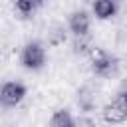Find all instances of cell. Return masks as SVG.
<instances>
[{
    "label": "cell",
    "instance_id": "obj_11",
    "mask_svg": "<svg viewBox=\"0 0 127 127\" xmlns=\"http://www.w3.org/2000/svg\"><path fill=\"white\" fill-rule=\"evenodd\" d=\"M89 50H91V44L87 42V36L85 38H75V42H73V52L75 54H89Z\"/></svg>",
    "mask_w": 127,
    "mask_h": 127
},
{
    "label": "cell",
    "instance_id": "obj_7",
    "mask_svg": "<svg viewBox=\"0 0 127 127\" xmlns=\"http://www.w3.org/2000/svg\"><path fill=\"white\" fill-rule=\"evenodd\" d=\"M117 8H119V6H117V2H113V0H97V2H93V6H91L95 18H99V20L113 18V16L117 14Z\"/></svg>",
    "mask_w": 127,
    "mask_h": 127
},
{
    "label": "cell",
    "instance_id": "obj_13",
    "mask_svg": "<svg viewBox=\"0 0 127 127\" xmlns=\"http://www.w3.org/2000/svg\"><path fill=\"white\" fill-rule=\"evenodd\" d=\"M121 95H123V99H125V105H127V89H123V91H119Z\"/></svg>",
    "mask_w": 127,
    "mask_h": 127
},
{
    "label": "cell",
    "instance_id": "obj_5",
    "mask_svg": "<svg viewBox=\"0 0 127 127\" xmlns=\"http://www.w3.org/2000/svg\"><path fill=\"white\" fill-rule=\"evenodd\" d=\"M89 24H91V18L85 10H75V12L69 14L67 26H69V30L75 38H85L87 32H89Z\"/></svg>",
    "mask_w": 127,
    "mask_h": 127
},
{
    "label": "cell",
    "instance_id": "obj_3",
    "mask_svg": "<svg viewBox=\"0 0 127 127\" xmlns=\"http://www.w3.org/2000/svg\"><path fill=\"white\" fill-rule=\"evenodd\" d=\"M26 97V85L20 81H6L0 85V105L2 107H16Z\"/></svg>",
    "mask_w": 127,
    "mask_h": 127
},
{
    "label": "cell",
    "instance_id": "obj_10",
    "mask_svg": "<svg viewBox=\"0 0 127 127\" xmlns=\"http://www.w3.org/2000/svg\"><path fill=\"white\" fill-rule=\"evenodd\" d=\"M65 42V34H64V28L62 26H54L52 32H48V44L50 46H60Z\"/></svg>",
    "mask_w": 127,
    "mask_h": 127
},
{
    "label": "cell",
    "instance_id": "obj_8",
    "mask_svg": "<svg viewBox=\"0 0 127 127\" xmlns=\"http://www.w3.org/2000/svg\"><path fill=\"white\" fill-rule=\"evenodd\" d=\"M73 117L67 109H58L50 117V127H73Z\"/></svg>",
    "mask_w": 127,
    "mask_h": 127
},
{
    "label": "cell",
    "instance_id": "obj_2",
    "mask_svg": "<svg viewBox=\"0 0 127 127\" xmlns=\"http://www.w3.org/2000/svg\"><path fill=\"white\" fill-rule=\"evenodd\" d=\"M20 62H22V65H24L26 69H34V71H36V69H42L44 64H46V48H44L40 42H36V40L28 42V44L22 48Z\"/></svg>",
    "mask_w": 127,
    "mask_h": 127
},
{
    "label": "cell",
    "instance_id": "obj_12",
    "mask_svg": "<svg viewBox=\"0 0 127 127\" xmlns=\"http://www.w3.org/2000/svg\"><path fill=\"white\" fill-rule=\"evenodd\" d=\"M73 127H97V123L91 117H77L73 121Z\"/></svg>",
    "mask_w": 127,
    "mask_h": 127
},
{
    "label": "cell",
    "instance_id": "obj_1",
    "mask_svg": "<svg viewBox=\"0 0 127 127\" xmlns=\"http://www.w3.org/2000/svg\"><path fill=\"white\" fill-rule=\"evenodd\" d=\"M89 60H91V69L97 77H111L117 73V67H119V62L115 56H111L109 52H105L103 48H95L91 46L89 50Z\"/></svg>",
    "mask_w": 127,
    "mask_h": 127
},
{
    "label": "cell",
    "instance_id": "obj_4",
    "mask_svg": "<svg viewBox=\"0 0 127 127\" xmlns=\"http://www.w3.org/2000/svg\"><path fill=\"white\" fill-rule=\"evenodd\" d=\"M103 119L109 125H117V123L127 121V105H125V99L121 93H117L115 99L103 107Z\"/></svg>",
    "mask_w": 127,
    "mask_h": 127
},
{
    "label": "cell",
    "instance_id": "obj_6",
    "mask_svg": "<svg viewBox=\"0 0 127 127\" xmlns=\"http://www.w3.org/2000/svg\"><path fill=\"white\" fill-rule=\"evenodd\" d=\"M77 105L81 111H93L95 109V89L85 83L77 89Z\"/></svg>",
    "mask_w": 127,
    "mask_h": 127
},
{
    "label": "cell",
    "instance_id": "obj_9",
    "mask_svg": "<svg viewBox=\"0 0 127 127\" xmlns=\"http://www.w3.org/2000/svg\"><path fill=\"white\" fill-rule=\"evenodd\" d=\"M40 6H42L40 0H18L14 4V10L20 14V18H30Z\"/></svg>",
    "mask_w": 127,
    "mask_h": 127
}]
</instances>
